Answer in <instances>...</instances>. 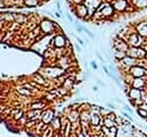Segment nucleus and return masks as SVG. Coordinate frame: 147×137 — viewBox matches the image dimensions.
I'll return each instance as SVG.
<instances>
[{
  "label": "nucleus",
  "mask_w": 147,
  "mask_h": 137,
  "mask_svg": "<svg viewBox=\"0 0 147 137\" xmlns=\"http://www.w3.org/2000/svg\"><path fill=\"white\" fill-rule=\"evenodd\" d=\"M77 40H78V43H80V44H81L82 46H84V42H83V40H82V39H81L80 37H77Z\"/></svg>",
  "instance_id": "c85d7f7f"
},
{
  "label": "nucleus",
  "mask_w": 147,
  "mask_h": 137,
  "mask_svg": "<svg viewBox=\"0 0 147 137\" xmlns=\"http://www.w3.org/2000/svg\"><path fill=\"white\" fill-rule=\"evenodd\" d=\"M44 107H45V103H36V104L31 105L32 109H43Z\"/></svg>",
  "instance_id": "aec40b11"
},
{
  "label": "nucleus",
  "mask_w": 147,
  "mask_h": 137,
  "mask_svg": "<svg viewBox=\"0 0 147 137\" xmlns=\"http://www.w3.org/2000/svg\"><path fill=\"white\" fill-rule=\"evenodd\" d=\"M145 96V92L141 89H137V88H131L129 89L128 92V97H129V101H134L137 99H140Z\"/></svg>",
  "instance_id": "0eeeda50"
},
{
  "label": "nucleus",
  "mask_w": 147,
  "mask_h": 137,
  "mask_svg": "<svg viewBox=\"0 0 147 137\" xmlns=\"http://www.w3.org/2000/svg\"><path fill=\"white\" fill-rule=\"evenodd\" d=\"M65 42H67V39H65V37H64L62 34L56 35V36L54 37V40H53V43H54V45H55L56 47H64Z\"/></svg>",
  "instance_id": "9b49d317"
},
{
  "label": "nucleus",
  "mask_w": 147,
  "mask_h": 137,
  "mask_svg": "<svg viewBox=\"0 0 147 137\" xmlns=\"http://www.w3.org/2000/svg\"><path fill=\"white\" fill-rule=\"evenodd\" d=\"M107 105H108L110 108H115V106H114V105H112V104H107Z\"/></svg>",
  "instance_id": "473e14b6"
},
{
  "label": "nucleus",
  "mask_w": 147,
  "mask_h": 137,
  "mask_svg": "<svg viewBox=\"0 0 147 137\" xmlns=\"http://www.w3.org/2000/svg\"><path fill=\"white\" fill-rule=\"evenodd\" d=\"M128 75H130L131 79H134V77H145L147 76V69L145 67L140 66V64H136L133 67H131L129 72H128Z\"/></svg>",
  "instance_id": "f03ea898"
},
{
  "label": "nucleus",
  "mask_w": 147,
  "mask_h": 137,
  "mask_svg": "<svg viewBox=\"0 0 147 137\" xmlns=\"http://www.w3.org/2000/svg\"><path fill=\"white\" fill-rule=\"evenodd\" d=\"M40 28L45 34H48V32H52L55 29V24L53 22L48 21V20H43L40 22Z\"/></svg>",
  "instance_id": "1a4fd4ad"
},
{
  "label": "nucleus",
  "mask_w": 147,
  "mask_h": 137,
  "mask_svg": "<svg viewBox=\"0 0 147 137\" xmlns=\"http://www.w3.org/2000/svg\"><path fill=\"white\" fill-rule=\"evenodd\" d=\"M77 137H85V136H84V134H83V132H78Z\"/></svg>",
  "instance_id": "2f4dec72"
},
{
  "label": "nucleus",
  "mask_w": 147,
  "mask_h": 137,
  "mask_svg": "<svg viewBox=\"0 0 147 137\" xmlns=\"http://www.w3.org/2000/svg\"><path fill=\"white\" fill-rule=\"evenodd\" d=\"M91 64H92V67L94 68V69H98V66L96 64V62H94V61H92V62H91Z\"/></svg>",
  "instance_id": "c756f323"
},
{
  "label": "nucleus",
  "mask_w": 147,
  "mask_h": 137,
  "mask_svg": "<svg viewBox=\"0 0 147 137\" xmlns=\"http://www.w3.org/2000/svg\"><path fill=\"white\" fill-rule=\"evenodd\" d=\"M22 115H23V112H22V111H20L19 113H16V114L14 115V118H15L16 120H20V119L22 118Z\"/></svg>",
  "instance_id": "b1692460"
},
{
  "label": "nucleus",
  "mask_w": 147,
  "mask_h": 137,
  "mask_svg": "<svg viewBox=\"0 0 147 137\" xmlns=\"http://www.w3.org/2000/svg\"><path fill=\"white\" fill-rule=\"evenodd\" d=\"M3 19L5 20V21H9V22H12V21H14L15 19H14V14L12 15V14H5V15H3Z\"/></svg>",
  "instance_id": "412c9836"
},
{
  "label": "nucleus",
  "mask_w": 147,
  "mask_h": 137,
  "mask_svg": "<svg viewBox=\"0 0 147 137\" xmlns=\"http://www.w3.org/2000/svg\"><path fill=\"white\" fill-rule=\"evenodd\" d=\"M41 3L39 0H23V5L25 6H29V7H36V6H39Z\"/></svg>",
  "instance_id": "f3484780"
},
{
  "label": "nucleus",
  "mask_w": 147,
  "mask_h": 137,
  "mask_svg": "<svg viewBox=\"0 0 147 137\" xmlns=\"http://www.w3.org/2000/svg\"><path fill=\"white\" fill-rule=\"evenodd\" d=\"M122 114H123V115H124V116H125L126 119H129L130 121H133V118H132V116H130V115H129V114H128L126 112H122Z\"/></svg>",
  "instance_id": "a878e982"
},
{
  "label": "nucleus",
  "mask_w": 147,
  "mask_h": 137,
  "mask_svg": "<svg viewBox=\"0 0 147 137\" xmlns=\"http://www.w3.org/2000/svg\"><path fill=\"white\" fill-rule=\"evenodd\" d=\"M93 91H98V88L97 87H93Z\"/></svg>",
  "instance_id": "72a5a7b5"
},
{
  "label": "nucleus",
  "mask_w": 147,
  "mask_h": 137,
  "mask_svg": "<svg viewBox=\"0 0 147 137\" xmlns=\"http://www.w3.org/2000/svg\"><path fill=\"white\" fill-rule=\"evenodd\" d=\"M137 113H138V115H139L141 119H147V111H145L144 108H140V107H138V109H137Z\"/></svg>",
  "instance_id": "6ab92c4d"
},
{
  "label": "nucleus",
  "mask_w": 147,
  "mask_h": 137,
  "mask_svg": "<svg viewBox=\"0 0 147 137\" xmlns=\"http://www.w3.org/2000/svg\"><path fill=\"white\" fill-rule=\"evenodd\" d=\"M68 120H69L71 123L78 122V120H80V113H78L77 111H75V109H72V111L70 112V114L68 115Z\"/></svg>",
  "instance_id": "ddd939ff"
},
{
  "label": "nucleus",
  "mask_w": 147,
  "mask_h": 137,
  "mask_svg": "<svg viewBox=\"0 0 147 137\" xmlns=\"http://www.w3.org/2000/svg\"><path fill=\"white\" fill-rule=\"evenodd\" d=\"M67 17H68V20H69V21H70V22H71V23H72V22H74V19H72V16H71V15H70V14H67Z\"/></svg>",
  "instance_id": "cd10ccee"
},
{
  "label": "nucleus",
  "mask_w": 147,
  "mask_h": 137,
  "mask_svg": "<svg viewBox=\"0 0 147 137\" xmlns=\"http://www.w3.org/2000/svg\"><path fill=\"white\" fill-rule=\"evenodd\" d=\"M36 82H39L41 85H47V83H46V81H45V79H43V77H40L39 75H36Z\"/></svg>",
  "instance_id": "4be33fe9"
},
{
  "label": "nucleus",
  "mask_w": 147,
  "mask_h": 137,
  "mask_svg": "<svg viewBox=\"0 0 147 137\" xmlns=\"http://www.w3.org/2000/svg\"><path fill=\"white\" fill-rule=\"evenodd\" d=\"M91 123L93 124V127H97V126H99V123L101 122V118H100V115L98 114V112L97 113H93V114H91Z\"/></svg>",
  "instance_id": "2eb2a0df"
},
{
  "label": "nucleus",
  "mask_w": 147,
  "mask_h": 137,
  "mask_svg": "<svg viewBox=\"0 0 147 137\" xmlns=\"http://www.w3.org/2000/svg\"><path fill=\"white\" fill-rule=\"evenodd\" d=\"M144 37H141L137 31L132 32L128 39H126V43L129 44V46H134V47H139V46H142L144 44Z\"/></svg>",
  "instance_id": "7ed1b4c3"
},
{
  "label": "nucleus",
  "mask_w": 147,
  "mask_h": 137,
  "mask_svg": "<svg viewBox=\"0 0 147 137\" xmlns=\"http://www.w3.org/2000/svg\"><path fill=\"white\" fill-rule=\"evenodd\" d=\"M14 19H15V21H16L17 23H20V24L28 21V17H27L25 15H23V14H14Z\"/></svg>",
  "instance_id": "a211bd4d"
},
{
  "label": "nucleus",
  "mask_w": 147,
  "mask_h": 137,
  "mask_svg": "<svg viewBox=\"0 0 147 137\" xmlns=\"http://www.w3.org/2000/svg\"><path fill=\"white\" fill-rule=\"evenodd\" d=\"M128 55L137 59V60H141L144 58H146L147 55V51L142 47V46H139V47H134V46H130L129 50H128Z\"/></svg>",
  "instance_id": "f257e3e1"
},
{
  "label": "nucleus",
  "mask_w": 147,
  "mask_h": 137,
  "mask_svg": "<svg viewBox=\"0 0 147 137\" xmlns=\"http://www.w3.org/2000/svg\"><path fill=\"white\" fill-rule=\"evenodd\" d=\"M124 109H125L126 112H129V113H131V114L133 113V111H132V108H131L130 106H128V105H124Z\"/></svg>",
  "instance_id": "393cba45"
},
{
  "label": "nucleus",
  "mask_w": 147,
  "mask_h": 137,
  "mask_svg": "<svg viewBox=\"0 0 147 137\" xmlns=\"http://www.w3.org/2000/svg\"><path fill=\"white\" fill-rule=\"evenodd\" d=\"M126 55H128V52H124V51L115 50V52H114V58H115V60H122V59H124Z\"/></svg>",
  "instance_id": "dca6fc26"
},
{
  "label": "nucleus",
  "mask_w": 147,
  "mask_h": 137,
  "mask_svg": "<svg viewBox=\"0 0 147 137\" xmlns=\"http://www.w3.org/2000/svg\"><path fill=\"white\" fill-rule=\"evenodd\" d=\"M110 4L113 5L115 12L124 13V12H126V8L129 7L130 1H128V0H113Z\"/></svg>",
  "instance_id": "423d86ee"
},
{
  "label": "nucleus",
  "mask_w": 147,
  "mask_h": 137,
  "mask_svg": "<svg viewBox=\"0 0 147 137\" xmlns=\"http://www.w3.org/2000/svg\"><path fill=\"white\" fill-rule=\"evenodd\" d=\"M19 92H21V93H23V95H30V91L28 90H23V89H19Z\"/></svg>",
  "instance_id": "bb28decb"
},
{
  "label": "nucleus",
  "mask_w": 147,
  "mask_h": 137,
  "mask_svg": "<svg viewBox=\"0 0 147 137\" xmlns=\"http://www.w3.org/2000/svg\"><path fill=\"white\" fill-rule=\"evenodd\" d=\"M72 11H74V13L76 14L77 17L83 19V20H85L88 17V15H89V9H88V7H86L85 4L75 5V8H74Z\"/></svg>",
  "instance_id": "39448f33"
},
{
  "label": "nucleus",
  "mask_w": 147,
  "mask_h": 137,
  "mask_svg": "<svg viewBox=\"0 0 147 137\" xmlns=\"http://www.w3.org/2000/svg\"><path fill=\"white\" fill-rule=\"evenodd\" d=\"M136 31L144 38L147 37V22L142 21V22H139L137 26H136Z\"/></svg>",
  "instance_id": "9d476101"
},
{
  "label": "nucleus",
  "mask_w": 147,
  "mask_h": 137,
  "mask_svg": "<svg viewBox=\"0 0 147 137\" xmlns=\"http://www.w3.org/2000/svg\"><path fill=\"white\" fill-rule=\"evenodd\" d=\"M101 123H102L105 127H107V128H112V127H115V126H117V127H118L117 122H116L115 120L109 119V118H104V119H102V121H101Z\"/></svg>",
  "instance_id": "4468645a"
},
{
  "label": "nucleus",
  "mask_w": 147,
  "mask_h": 137,
  "mask_svg": "<svg viewBox=\"0 0 147 137\" xmlns=\"http://www.w3.org/2000/svg\"><path fill=\"white\" fill-rule=\"evenodd\" d=\"M117 61H118V63L121 64L122 69H126V72H129V69H130L131 67L138 64V60L134 59V58H132V56H130V55H126L124 59L117 60Z\"/></svg>",
  "instance_id": "20e7f679"
},
{
  "label": "nucleus",
  "mask_w": 147,
  "mask_h": 137,
  "mask_svg": "<svg viewBox=\"0 0 147 137\" xmlns=\"http://www.w3.org/2000/svg\"><path fill=\"white\" fill-rule=\"evenodd\" d=\"M55 16H56V17H59V19L61 17V15H60V12H59V11H57V12H55Z\"/></svg>",
  "instance_id": "7c9ffc66"
},
{
  "label": "nucleus",
  "mask_w": 147,
  "mask_h": 137,
  "mask_svg": "<svg viewBox=\"0 0 147 137\" xmlns=\"http://www.w3.org/2000/svg\"><path fill=\"white\" fill-rule=\"evenodd\" d=\"M130 87L144 90L147 87V77L145 76V77H134V79H132L131 82H130Z\"/></svg>",
  "instance_id": "6e6552de"
},
{
  "label": "nucleus",
  "mask_w": 147,
  "mask_h": 137,
  "mask_svg": "<svg viewBox=\"0 0 147 137\" xmlns=\"http://www.w3.org/2000/svg\"><path fill=\"white\" fill-rule=\"evenodd\" d=\"M131 5L137 9L147 8V0H131Z\"/></svg>",
  "instance_id": "f8f14e48"
},
{
  "label": "nucleus",
  "mask_w": 147,
  "mask_h": 137,
  "mask_svg": "<svg viewBox=\"0 0 147 137\" xmlns=\"http://www.w3.org/2000/svg\"><path fill=\"white\" fill-rule=\"evenodd\" d=\"M83 31H85V32L89 35V37H90V38H94V37H96V36H94V34H92V32H91L89 29H86V28H83Z\"/></svg>",
  "instance_id": "5701e85b"
}]
</instances>
